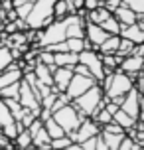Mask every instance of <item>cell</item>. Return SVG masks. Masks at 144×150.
Wrapping results in <instances>:
<instances>
[{
    "mask_svg": "<svg viewBox=\"0 0 144 150\" xmlns=\"http://www.w3.org/2000/svg\"><path fill=\"white\" fill-rule=\"evenodd\" d=\"M12 61H14V57H12L10 47H6V45H0V73H2V71L8 67Z\"/></svg>",
    "mask_w": 144,
    "mask_h": 150,
    "instance_id": "obj_28",
    "label": "cell"
},
{
    "mask_svg": "<svg viewBox=\"0 0 144 150\" xmlns=\"http://www.w3.org/2000/svg\"><path fill=\"white\" fill-rule=\"evenodd\" d=\"M44 128H46V132H47V136L49 138H59V136H63L65 132H63V128L53 120V117H49V119L44 122Z\"/></svg>",
    "mask_w": 144,
    "mask_h": 150,
    "instance_id": "obj_27",
    "label": "cell"
},
{
    "mask_svg": "<svg viewBox=\"0 0 144 150\" xmlns=\"http://www.w3.org/2000/svg\"><path fill=\"white\" fill-rule=\"evenodd\" d=\"M122 6L130 8L134 14H144V0H122Z\"/></svg>",
    "mask_w": 144,
    "mask_h": 150,
    "instance_id": "obj_31",
    "label": "cell"
},
{
    "mask_svg": "<svg viewBox=\"0 0 144 150\" xmlns=\"http://www.w3.org/2000/svg\"><path fill=\"white\" fill-rule=\"evenodd\" d=\"M142 59H144V55H142Z\"/></svg>",
    "mask_w": 144,
    "mask_h": 150,
    "instance_id": "obj_44",
    "label": "cell"
},
{
    "mask_svg": "<svg viewBox=\"0 0 144 150\" xmlns=\"http://www.w3.org/2000/svg\"><path fill=\"white\" fill-rule=\"evenodd\" d=\"M119 69H121L122 73H126L130 79L134 81L138 75L144 71V59L140 55H126V57H122Z\"/></svg>",
    "mask_w": 144,
    "mask_h": 150,
    "instance_id": "obj_11",
    "label": "cell"
},
{
    "mask_svg": "<svg viewBox=\"0 0 144 150\" xmlns=\"http://www.w3.org/2000/svg\"><path fill=\"white\" fill-rule=\"evenodd\" d=\"M109 34H107L99 24H91V22H85V40H89L93 45V50H97L99 45L105 42Z\"/></svg>",
    "mask_w": 144,
    "mask_h": 150,
    "instance_id": "obj_14",
    "label": "cell"
},
{
    "mask_svg": "<svg viewBox=\"0 0 144 150\" xmlns=\"http://www.w3.org/2000/svg\"><path fill=\"white\" fill-rule=\"evenodd\" d=\"M116 150H142V146H140L138 142H134L132 138L124 136V138H122V142L119 144V148H116Z\"/></svg>",
    "mask_w": 144,
    "mask_h": 150,
    "instance_id": "obj_35",
    "label": "cell"
},
{
    "mask_svg": "<svg viewBox=\"0 0 144 150\" xmlns=\"http://www.w3.org/2000/svg\"><path fill=\"white\" fill-rule=\"evenodd\" d=\"M101 61H103V67L105 69L114 71V69H119V65H121L122 55H119V53H101Z\"/></svg>",
    "mask_w": 144,
    "mask_h": 150,
    "instance_id": "obj_24",
    "label": "cell"
},
{
    "mask_svg": "<svg viewBox=\"0 0 144 150\" xmlns=\"http://www.w3.org/2000/svg\"><path fill=\"white\" fill-rule=\"evenodd\" d=\"M119 44H121V36H109L95 52H99V53H116Z\"/></svg>",
    "mask_w": 144,
    "mask_h": 150,
    "instance_id": "obj_20",
    "label": "cell"
},
{
    "mask_svg": "<svg viewBox=\"0 0 144 150\" xmlns=\"http://www.w3.org/2000/svg\"><path fill=\"white\" fill-rule=\"evenodd\" d=\"M95 83L97 81H95L93 77H85V75L73 73V77H71V81H69V85H67V89H65V95L73 101V99H77L79 95H83L87 89H91Z\"/></svg>",
    "mask_w": 144,
    "mask_h": 150,
    "instance_id": "obj_8",
    "label": "cell"
},
{
    "mask_svg": "<svg viewBox=\"0 0 144 150\" xmlns=\"http://www.w3.org/2000/svg\"><path fill=\"white\" fill-rule=\"evenodd\" d=\"M81 148H83V150H95V136L83 140V142H81Z\"/></svg>",
    "mask_w": 144,
    "mask_h": 150,
    "instance_id": "obj_40",
    "label": "cell"
},
{
    "mask_svg": "<svg viewBox=\"0 0 144 150\" xmlns=\"http://www.w3.org/2000/svg\"><path fill=\"white\" fill-rule=\"evenodd\" d=\"M132 47H134V44H132L130 40H124V38H121V44H119V50H116V53H119V55H122V57H126V55H130Z\"/></svg>",
    "mask_w": 144,
    "mask_h": 150,
    "instance_id": "obj_33",
    "label": "cell"
},
{
    "mask_svg": "<svg viewBox=\"0 0 144 150\" xmlns=\"http://www.w3.org/2000/svg\"><path fill=\"white\" fill-rule=\"evenodd\" d=\"M142 150H144V148H142Z\"/></svg>",
    "mask_w": 144,
    "mask_h": 150,
    "instance_id": "obj_46",
    "label": "cell"
},
{
    "mask_svg": "<svg viewBox=\"0 0 144 150\" xmlns=\"http://www.w3.org/2000/svg\"><path fill=\"white\" fill-rule=\"evenodd\" d=\"M22 150H38L36 146H28V148H22Z\"/></svg>",
    "mask_w": 144,
    "mask_h": 150,
    "instance_id": "obj_42",
    "label": "cell"
},
{
    "mask_svg": "<svg viewBox=\"0 0 144 150\" xmlns=\"http://www.w3.org/2000/svg\"><path fill=\"white\" fill-rule=\"evenodd\" d=\"M65 150H83V148H81V144L73 142V144H69V146H67V148H65Z\"/></svg>",
    "mask_w": 144,
    "mask_h": 150,
    "instance_id": "obj_41",
    "label": "cell"
},
{
    "mask_svg": "<svg viewBox=\"0 0 144 150\" xmlns=\"http://www.w3.org/2000/svg\"><path fill=\"white\" fill-rule=\"evenodd\" d=\"M138 97H140V93H138L136 87H132V89L122 97V103H121V111H124L126 115H130L132 119H136L138 112H140V107H138Z\"/></svg>",
    "mask_w": 144,
    "mask_h": 150,
    "instance_id": "obj_13",
    "label": "cell"
},
{
    "mask_svg": "<svg viewBox=\"0 0 144 150\" xmlns=\"http://www.w3.org/2000/svg\"><path fill=\"white\" fill-rule=\"evenodd\" d=\"M52 117H53V120H55V122L63 128V132H65V134H67V132L77 130V127L83 122V119H87V117H83V115L77 111L71 103H69V105H65V107H61V109H57Z\"/></svg>",
    "mask_w": 144,
    "mask_h": 150,
    "instance_id": "obj_4",
    "label": "cell"
},
{
    "mask_svg": "<svg viewBox=\"0 0 144 150\" xmlns=\"http://www.w3.org/2000/svg\"><path fill=\"white\" fill-rule=\"evenodd\" d=\"M101 136H103L105 144L109 146V150H116L119 144L122 142V138L126 134H124V132H103V130H101Z\"/></svg>",
    "mask_w": 144,
    "mask_h": 150,
    "instance_id": "obj_22",
    "label": "cell"
},
{
    "mask_svg": "<svg viewBox=\"0 0 144 150\" xmlns=\"http://www.w3.org/2000/svg\"><path fill=\"white\" fill-rule=\"evenodd\" d=\"M69 144H73V140H71L67 134L59 136V138H52V140H49V146H52L53 150H65Z\"/></svg>",
    "mask_w": 144,
    "mask_h": 150,
    "instance_id": "obj_30",
    "label": "cell"
},
{
    "mask_svg": "<svg viewBox=\"0 0 144 150\" xmlns=\"http://www.w3.org/2000/svg\"><path fill=\"white\" fill-rule=\"evenodd\" d=\"M0 45H2V44H0Z\"/></svg>",
    "mask_w": 144,
    "mask_h": 150,
    "instance_id": "obj_45",
    "label": "cell"
},
{
    "mask_svg": "<svg viewBox=\"0 0 144 150\" xmlns=\"http://www.w3.org/2000/svg\"><path fill=\"white\" fill-rule=\"evenodd\" d=\"M121 4H122V0H105V4H103V6H105L107 10H109V12L113 14L114 10H116V8L121 6Z\"/></svg>",
    "mask_w": 144,
    "mask_h": 150,
    "instance_id": "obj_37",
    "label": "cell"
},
{
    "mask_svg": "<svg viewBox=\"0 0 144 150\" xmlns=\"http://www.w3.org/2000/svg\"><path fill=\"white\" fill-rule=\"evenodd\" d=\"M75 63H79L77 53H71V52L53 53V65H55V67H73Z\"/></svg>",
    "mask_w": 144,
    "mask_h": 150,
    "instance_id": "obj_19",
    "label": "cell"
},
{
    "mask_svg": "<svg viewBox=\"0 0 144 150\" xmlns=\"http://www.w3.org/2000/svg\"><path fill=\"white\" fill-rule=\"evenodd\" d=\"M20 81H22V79H20ZM20 81H18V83H12V85H8V87H2V89H0V97H2V99H18Z\"/></svg>",
    "mask_w": 144,
    "mask_h": 150,
    "instance_id": "obj_29",
    "label": "cell"
},
{
    "mask_svg": "<svg viewBox=\"0 0 144 150\" xmlns=\"http://www.w3.org/2000/svg\"><path fill=\"white\" fill-rule=\"evenodd\" d=\"M0 130H2L10 140H14L16 134H18L16 120L12 119V112H10V109L6 107V103H4L2 97H0Z\"/></svg>",
    "mask_w": 144,
    "mask_h": 150,
    "instance_id": "obj_10",
    "label": "cell"
},
{
    "mask_svg": "<svg viewBox=\"0 0 144 150\" xmlns=\"http://www.w3.org/2000/svg\"><path fill=\"white\" fill-rule=\"evenodd\" d=\"M95 150H109V146L105 144V140H103L101 132H99V134L95 136Z\"/></svg>",
    "mask_w": 144,
    "mask_h": 150,
    "instance_id": "obj_39",
    "label": "cell"
},
{
    "mask_svg": "<svg viewBox=\"0 0 144 150\" xmlns=\"http://www.w3.org/2000/svg\"><path fill=\"white\" fill-rule=\"evenodd\" d=\"M113 122H116L121 128H124V130H126V128H130V127H134V125H136V119H132L130 115H126L124 111H121V109H119V111L113 115Z\"/></svg>",
    "mask_w": 144,
    "mask_h": 150,
    "instance_id": "obj_23",
    "label": "cell"
},
{
    "mask_svg": "<svg viewBox=\"0 0 144 150\" xmlns=\"http://www.w3.org/2000/svg\"><path fill=\"white\" fill-rule=\"evenodd\" d=\"M16 146V150H22V148H28V146H32V134L28 128H22L18 134H16V138L12 140Z\"/></svg>",
    "mask_w": 144,
    "mask_h": 150,
    "instance_id": "obj_26",
    "label": "cell"
},
{
    "mask_svg": "<svg viewBox=\"0 0 144 150\" xmlns=\"http://www.w3.org/2000/svg\"><path fill=\"white\" fill-rule=\"evenodd\" d=\"M69 103H71V99H69L65 93H57V97H55V103L49 107V111H52V115H53V112L57 111V109H61V107L69 105Z\"/></svg>",
    "mask_w": 144,
    "mask_h": 150,
    "instance_id": "obj_32",
    "label": "cell"
},
{
    "mask_svg": "<svg viewBox=\"0 0 144 150\" xmlns=\"http://www.w3.org/2000/svg\"><path fill=\"white\" fill-rule=\"evenodd\" d=\"M121 38L124 40H130L132 44H144V30L138 26V24H130V26H121Z\"/></svg>",
    "mask_w": 144,
    "mask_h": 150,
    "instance_id": "obj_16",
    "label": "cell"
},
{
    "mask_svg": "<svg viewBox=\"0 0 144 150\" xmlns=\"http://www.w3.org/2000/svg\"><path fill=\"white\" fill-rule=\"evenodd\" d=\"M113 16L119 20L121 26H130V24H136V16L138 14H134L130 8H126V6H122V4H121V6L113 12Z\"/></svg>",
    "mask_w": 144,
    "mask_h": 150,
    "instance_id": "obj_18",
    "label": "cell"
},
{
    "mask_svg": "<svg viewBox=\"0 0 144 150\" xmlns=\"http://www.w3.org/2000/svg\"><path fill=\"white\" fill-rule=\"evenodd\" d=\"M99 132H101V127H99L95 120H93V119H83V122L77 127V130H73V132H67V136L73 140V142L81 144L83 140H87V138L97 136Z\"/></svg>",
    "mask_w": 144,
    "mask_h": 150,
    "instance_id": "obj_7",
    "label": "cell"
},
{
    "mask_svg": "<svg viewBox=\"0 0 144 150\" xmlns=\"http://www.w3.org/2000/svg\"><path fill=\"white\" fill-rule=\"evenodd\" d=\"M18 103L24 107V109H28V111H32L36 117L40 115V101L36 99V95L32 93V89H30V85L24 81H20V91H18Z\"/></svg>",
    "mask_w": 144,
    "mask_h": 150,
    "instance_id": "obj_9",
    "label": "cell"
},
{
    "mask_svg": "<svg viewBox=\"0 0 144 150\" xmlns=\"http://www.w3.org/2000/svg\"><path fill=\"white\" fill-rule=\"evenodd\" d=\"M53 69H55V67H47V65H44V63L36 61V65H34V77H36L40 83L53 87V77H52Z\"/></svg>",
    "mask_w": 144,
    "mask_h": 150,
    "instance_id": "obj_17",
    "label": "cell"
},
{
    "mask_svg": "<svg viewBox=\"0 0 144 150\" xmlns=\"http://www.w3.org/2000/svg\"><path fill=\"white\" fill-rule=\"evenodd\" d=\"M52 77H53V89L57 93H65L69 81L73 77V69L71 67H55L52 71Z\"/></svg>",
    "mask_w": 144,
    "mask_h": 150,
    "instance_id": "obj_12",
    "label": "cell"
},
{
    "mask_svg": "<svg viewBox=\"0 0 144 150\" xmlns=\"http://www.w3.org/2000/svg\"><path fill=\"white\" fill-rule=\"evenodd\" d=\"M53 2L55 0H36L32 4L30 14L24 20L28 30H40L53 22Z\"/></svg>",
    "mask_w": 144,
    "mask_h": 150,
    "instance_id": "obj_2",
    "label": "cell"
},
{
    "mask_svg": "<svg viewBox=\"0 0 144 150\" xmlns=\"http://www.w3.org/2000/svg\"><path fill=\"white\" fill-rule=\"evenodd\" d=\"M103 4H105V0H83V8H87V10H93V8L103 6Z\"/></svg>",
    "mask_w": 144,
    "mask_h": 150,
    "instance_id": "obj_38",
    "label": "cell"
},
{
    "mask_svg": "<svg viewBox=\"0 0 144 150\" xmlns=\"http://www.w3.org/2000/svg\"><path fill=\"white\" fill-rule=\"evenodd\" d=\"M0 150H6V148H0Z\"/></svg>",
    "mask_w": 144,
    "mask_h": 150,
    "instance_id": "obj_43",
    "label": "cell"
},
{
    "mask_svg": "<svg viewBox=\"0 0 144 150\" xmlns=\"http://www.w3.org/2000/svg\"><path fill=\"white\" fill-rule=\"evenodd\" d=\"M38 55V61L40 63H44V65H47V67H55L53 65V53L47 52V50H42L40 53H36Z\"/></svg>",
    "mask_w": 144,
    "mask_h": 150,
    "instance_id": "obj_34",
    "label": "cell"
},
{
    "mask_svg": "<svg viewBox=\"0 0 144 150\" xmlns=\"http://www.w3.org/2000/svg\"><path fill=\"white\" fill-rule=\"evenodd\" d=\"M99 26H101V28H103L109 36H119V34H121V24H119V20H116L113 14L109 16L107 20H103Z\"/></svg>",
    "mask_w": 144,
    "mask_h": 150,
    "instance_id": "obj_25",
    "label": "cell"
},
{
    "mask_svg": "<svg viewBox=\"0 0 144 150\" xmlns=\"http://www.w3.org/2000/svg\"><path fill=\"white\" fill-rule=\"evenodd\" d=\"M103 95H105V93H103V89H101V85H99V83H95L91 89L85 91L83 95H79L77 99H73V101H71V105L75 107V109L81 112L83 117L91 119V117L99 111V109H103V107H105Z\"/></svg>",
    "mask_w": 144,
    "mask_h": 150,
    "instance_id": "obj_1",
    "label": "cell"
},
{
    "mask_svg": "<svg viewBox=\"0 0 144 150\" xmlns=\"http://www.w3.org/2000/svg\"><path fill=\"white\" fill-rule=\"evenodd\" d=\"M109 16H111V12H109L105 6H97V8H93V10H89V14H87V20H85V22L101 24L103 20H107Z\"/></svg>",
    "mask_w": 144,
    "mask_h": 150,
    "instance_id": "obj_21",
    "label": "cell"
},
{
    "mask_svg": "<svg viewBox=\"0 0 144 150\" xmlns=\"http://www.w3.org/2000/svg\"><path fill=\"white\" fill-rule=\"evenodd\" d=\"M77 59L79 63H83L85 67L89 69L91 77L97 83H101L105 79V67H103V61H101V53L95 50H83V52L77 53Z\"/></svg>",
    "mask_w": 144,
    "mask_h": 150,
    "instance_id": "obj_6",
    "label": "cell"
},
{
    "mask_svg": "<svg viewBox=\"0 0 144 150\" xmlns=\"http://www.w3.org/2000/svg\"><path fill=\"white\" fill-rule=\"evenodd\" d=\"M22 77H24L22 69L12 61V63H10V65L0 73V89H2V87H8V85H12V83H18Z\"/></svg>",
    "mask_w": 144,
    "mask_h": 150,
    "instance_id": "obj_15",
    "label": "cell"
},
{
    "mask_svg": "<svg viewBox=\"0 0 144 150\" xmlns=\"http://www.w3.org/2000/svg\"><path fill=\"white\" fill-rule=\"evenodd\" d=\"M73 73H77V75H85V77H91V73H89V69L85 67L83 63H75V65H73Z\"/></svg>",
    "mask_w": 144,
    "mask_h": 150,
    "instance_id": "obj_36",
    "label": "cell"
},
{
    "mask_svg": "<svg viewBox=\"0 0 144 150\" xmlns=\"http://www.w3.org/2000/svg\"><path fill=\"white\" fill-rule=\"evenodd\" d=\"M67 40V34H65V22L63 20H53L52 24H47L44 32L40 34V40H38V47H47L52 44H59V42H65Z\"/></svg>",
    "mask_w": 144,
    "mask_h": 150,
    "instance_id": "obj_5",
    "label": "cell"
},
{
    "mask_svg": "<svg viewBox=\"0 0 144 150\" xmlns=\"http://www.w3.org/2000/svg\"><path fill=\"white\" fill-rule=\"evenodd\" d=\"M101 89L107 97H116V95H126L132 87H134V81L130 79L126 73H122L121 69H114L113 73H107L105 79L99 83Z\"/></svg>",
    "mask_w": 144,
    "mask_h": 150,
    "instance_id": "obj_3",
    "label": "cell"
}]
</instances>
